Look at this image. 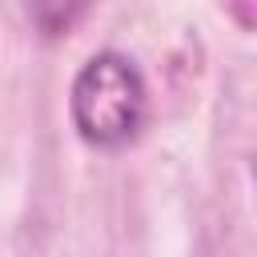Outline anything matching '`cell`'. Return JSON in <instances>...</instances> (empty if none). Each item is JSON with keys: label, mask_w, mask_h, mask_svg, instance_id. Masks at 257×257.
Returning <instances> with one entry per match:
<instances>
[{"label": "cell", "mask_w": 257, "mask_h": 257, "mask_svg": "<svg viewBox=\"0 0 257 257\" xmlns=\"http://www.w3.org/2000/svg\"><path fill=\"white\" fill-rule=\"evenodd\" d=\"M92 8V0H28V16H32V28L44 36V40H56V36H68L80 16Z\"/></svg>", "instance_id": "2"}, {"label": "cell", "mask_w": 257, "mask_h": 257, "mask_svg": "<svg viewBox=\"0 0 257 257\" xmlns=\"http://www.w3.org/2000/svg\"><path fill=\"white\" fill-rule=\"evenodd\" d=\"M68 108H72L76 133L88 145L120 149L145 124V112H149L145 76L124 52H96L76 72Z\"/></svg>", "instance_id": "1"}]
</instances>
